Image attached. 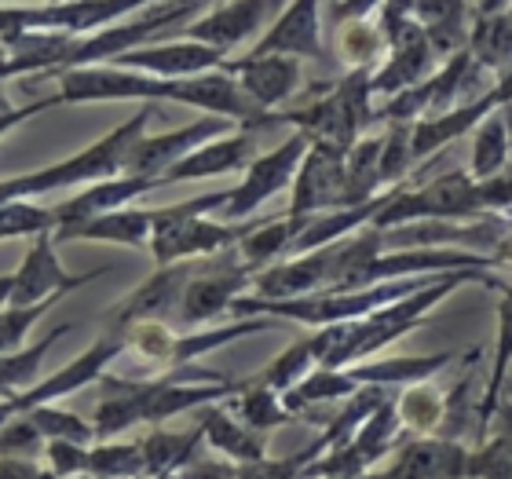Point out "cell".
I'll use <instances>...</instances> for the list:
<instances>
[{
	"label": "cell",
	"instance_id": "1",
	"mask_svg": "<svg viewBox=\"0 0 512 479\" xmlns=\"http://www.w3.org/2000/svg\"><path fill=\"white\" fill-rule=\"evenodd\" d=\"M59 99L66 103H183L213 118L235 121L238 128H267V114L238 88L224 70L198 77H150L121 66H81L59 77Z\"/></svg>",
	"mask_w": 512,
	"mask_h": 479
},
{
	"label": "cell",
	"instance_id": "2",
	"mask_svg": "<svg viewBox=\"0 0 512 479\" xmlns=\"http://www.w3.org/2000/svg\"><path fill=\"white\" fill-rule=\"evenodd\" d=\"M103 399L96 406V436H118L136 425H161L194 406H213L220 399H235L246 381H227L224 373L202 366H176L154 377H103Z\"/></svg>",
	"mask_w": 512,
	"mask_h": 479
},
{
	"label": "cell",
	"instance_id": "3",
	"mask_svg": "<svg viewBox=\"0 0 512 479\" xmlns=\"http://www.w3.org/2000/svg\"><path fill=\"white\" fill-rule=\"evenodd\" d=\"M150 118H154V107H143V110H136L132 118L121 121L118 128H110L107 136L96 139L92 147L77 150V154L55 161V165L26 172V176L0 180V205L33 202V198H44V194L70 191V187H92V183L121 176V172H125L128 150H132V143H136L139 136H147Z\"/></svg>",
	"mask_w": 512,
	"mask_h": 479
},
{
	"label": "cell",
	"instance_id": "4",
	"mask_svg": "<svg viewBox=\"0 0 512 479\" xmlns=\"http://www.w3.org/2000/svg\"><path fill=\"white\" fill-rule=\"evenodd\" d=\"M227 198H231V191H216L191 198V202L150 209L154 213V231H150L154 264L172 267L187 264V260H209V256L235 249L256 227V220H246V224H220V220H213V213L224 209Z\"/></svg>",
	"mask_w": 512,
	"mask_h": 479
},
{
	"label": "cell",
	"instance_id": "5",
	"mask_svg": "<svg viewBox=\"0 0 512 479\" xmlns=\"http://www.w3.org/2000/svg\"><path fill=\"white\" fill-rule=\"evenodd\" d=\"M374 70H348L341 81H333L322 96L297 110H275L267 114L264 125H289L293 132L308 139V143H326V147L352 150L363 139V128L374 121L377 110L374 88H370Z\"/></svg>",
	"mask_w": 512,
	"mask_h": 479
},
{
	"label": "cell",
	"instance_id": "6",
	"mask_svg": "<svg viewBox=\"0 0 512 479\" xmlns=\"http://www.w3.org/2000/svg\"><path fill=\"white\" fill-rule=\"evenodd\" d=\"M55 245L59 242H55L52 231L33 238V245L22 256V264L11 275L0 278V308H33V304L63 300L74 289L92 286V282L110 275V267H96V271H85V275H70L63 267V260H59V253H55Z\"/></svg>",
	"mask_w": 512,
	"mask_h": 479
},
{
	"label": "cell",
	"instance_id": "7",
	"mask_svg": "<svg viewBox=\"0 0 512 479\" xmlns=\"http://www.w3.org/2000/svg\"><path fill=\"white\" fill-rule=\"evenodd\" d=\"M125 352H128L125 333L114 330V333H107V337H99L92 348H85L77 359L66 362L63 370L41 377V381L33 384V388H26L22 395L0 399V428L8 425L11 417L30 414V410H37V406H52V403H59L63 395H74V392H81V388H88V384H99L103 377H107L110 362Z\"/></svg>",
	"mask_w": 512,
	"mask_h": 479
},
{
	"label": "cell",
	"instance_id": "8",
	"mask_svg": "<svg viewBox=\"0 0 512 479\" xmlns=\"http://www.w3.org/2000/svg\"><path fill=\"white\" fill-rule=\"evenodd\" d=\"M253 278H256L253 271L238 260V249L235 256L227 249V253L202 260L191 278V286H187V293L180 300V315H176L180 326L194 330V326H209L220 315H227L231 304L253 289Z\"/></svg>",
	"mask_w": 512,
	"mask_h": 479
},
{
	"label": "cell",
	"instance_id": "9",
	"mask_svg": "<svg viewBox=\"0 0 512 479\" xmlns=\"http://www.w3.org/2000/svg\"><path fill=\"white\" fill-rule=\"evenodd\" d=\"M308 147H311L308 139L300 136V132H293V136H289L286 143H278L275 150L256 154L253 165L242 172L238 187H231V198H227V205L220 209V216H224L227 224H246L249 216L260 213V205L271 202L278 191L293 187Z\"/></svg>",
	"mask_w": 512,
	"mask_h": 479
},
{
	"label": "cell",
	"instance_id": "10",
	"mask_svg": "<svg viewBox=\"0 0 512 479\" xmlns=\"http://www.w3.org/2000/svg\"><path fill=\"white\" fill-rule=\"evenodd\" d=\"M344 183H348V150L311 143L297 169V180L289 187V209L293 220H315L322 213L344 209Z\"/></svg>",
	"mask_w": 512,
	"mask_h": 479
},
{
	"label": "cell",
	"instance_id": "11",
	"mask_svg": "<svg viewBox=\"0 0 512 479\" xmlns=\"http://www.w3.org/2000/svg\"><path fill=\"white\" fill-rule=\"evenodd\" d=\"M235 121L227 118H213V114H205V118L191 121V125L183 128H172V132H158V136H139L132 143L125 158V172L121 176H143V180H154L161 187V176L183 161L191 150L205 147V143H213L220 136H231L235 132Z\"/></svg>",
	"mask_w": 512,
	"mask_h": 479
},
{
	"label": "cell",
	"instance_id": "12",
	"mask_svg": "<svg viewBox=\"0 0 512 479\" xmlns=\"http://www.w3.org/2000/svg\"><path fill=\"white\" fill-rule=\"evenodd\" d=\"M289 0H231V4H220L209 15H198L194 22H187L180 30L183 41H198L209 44L216 52L231 55V48L246 44L249 37L271 26L275 15L286 8Z\"/></svg>",
	"mask_w": 512,
	"mask_h": 479
},
{
	"label": "cell",
	"instance_id": "13",
	"mask_svg": "<svg viewBox=\"0 0 512 479\" xmlns=\"http://www.w3.org/2000/svg\"><path fill=\"white\" fill-rule=\"evenodd\" d=\"M202 260H187V264H172V267H158L154 275L136 286L125 300L114 304L110 311V322L114 330H128L136 322H169L172 315H180V300L191 286L194 271H198Z\"/></svg>",
	"mask_w": 512,
	"mask_h": 479
},
{
	"label": "cell",
	"instance_id": "14",
	"mask_svg": "<svg viewBox=\"0 0 512 479\" xmlns=\"http://www.w3.org/2000/svg\"><path fill=\"white\" fill-rule=\"evenodd\" d=\"M231 55L216 52L209 44L198 41H183V37H169V41L158 44H143L136 52L118 55L114 63L107 66H121V70H136V74H150V77H198V74H213L227 63Z\"/></svg>",
	"mask_w": 512,
	"mask_h": 479
},
{
	"label": "cell",
	"instance_id": "15",
	"mask_svg": "<svg viewBox=\"0 0 512 479\" xmlns=\"http://www.w3.org/2000/svg\"><path fill=\"white\" fill-rule=\"evenodd\" d=\"M220 70L235 77L238 88L264 114H275L300 88V59H289V55H242V59H227Z\"/></svg>",
	"mask_w": 512,
	"mask_h": 479
},
{
	"label": "cell",
	"instance_id": "16",
	"mask_svg": "<svg viewBox=\"0 0 512 479\" xmlns=\"http://www.w3.org/2000/svg\"><path fill=\"white\" fill-rule=\"evenodd\" d=\"M249 55H289V59H322L319 0H289L275 22L260 33Z\"/></svg>",
	"mask_w": 512,
	"mask_h": 479
},
{
	"label": "cell",
	"instance_id": "17",
	"mask_svg": "<svg viewBox=\"0 0 512 479\" xmlns=\"http://www.w3.org/2000/svg\"><path fill=\"white\" fill-rule=\"evenodd\" d=\"M384 44L392 48V55H388V63H384L381 70H374V77H370L374 96L392 99V96H399V92H406V88H414L432 77L428 70H432L436 48L428 44L425 30H421L414 19L406 22L403 30H395Z\"/></svg>",
	"mask_w": 512,
	"mask_h": 479
},
{
	"label": "cell",
	"instance_id": "18",
	"mask_svg": "<svg viewBox=\"0 0 512 479\" xmlns=\"http://www.w3.org/2000/svg\"><path fill=\"white\" fill-rule=\"evenodd\" d=\"M256 161V128H235L231 136H220L205 147L191 150L183 161H176L165 176V183H191V180H216L227 172H246Z\"/></svg>",
	"mask_w": 512,
	"mask_h": 479
},
{
	"label": "cell",
	"instance_id": "19",
	"mask_svg": "<svg viewBox=\"0 0 512 479\" xmlns=\"http://www.w3.org/2000/svg\"><path fill=\"white\" fill-rule=\"evenodd\" d=\"M505 103H512V70L498 81V88L487 92V96L472 99V103H461L458 110H447V114H439V118L417 121L414 125V161L436 154L439 147H447L450 139L465 136L476 121H483L494 107H505Z\"/></svg>",
	"mask_w": 512,
	"mask_h": 479
},
{
	"label": "cell",
	"instance_id": "20",
	"mask_svg": "<svg viewBox=\"0 0 512 479\" xmlns=\"http://www.w3.org/2000/svg\"><path fill=\"white\" fill-rule=\"evenodd\" d=\"M469 454L454 439H414L374 479H465Z\"/></svg>",
	"mask_w": 512,
	"mask_h": 479
},
{
	"label": "cell",
	"instance_id": "21",
	"mask_svg": "<svg viewBox=\"0 0 512 479\" xmlns=\"http://www.w3.org/2000/svg\"><path fill=\"white\" fill-rule=\"evenodd\" d=\"M154 187H158V183L143 180V176H114V180L92 183V187H85V191H77L74 198H66V202L52 205L55 231L74 227V224H85V220H96V216L118 213V209H128L139 194L154 191Z\"/></svg>",
	"mask_w": 512,
	"mask_h": 479
},
{
	"label": "cell",
	"instance_id": "22",
	"mask_svg": "<svg viewBox=\"0 0 512 479\" xmlns=\"http://www.w3.org/2000/svg\"><path fill=\"white\" fill-rule=\"evenodd\" d=\"M150 231H154V213L128 205V209H118V213L96 216V220L55 231V242H107L125 245V249H150Z\"/></svg>",
	"mask_w": 512,
	"mask_h": 479
},
{
	"label": "cell",
	"instance_id": "23",
	"mask_svg": "<svg viewBox=\"0 0 512 479\" xmlns=\"http://www.w3.org/2000/svg\"><path fill=\"white\" fill-rule=\"evenodd\" d=\"M198 425H202V432H205V443H209L216 454L231 458L235 465H253V461L267 458V436L253 432L242 417L224 410L220 403L202 406V421H198Z\"/></svg>",
	"mask_w": 512,
	"mask_h": 479
},
{
	"label": "cell",
	"instance_id": "24",
	"mask_svg": "<svg viewBox=\"0 0 512 479\" xmlns=\"http://www.w3.org/2000/svg\"><path fill=\"white\" fill-rule=\"evenodd\" d=\"M311 220H293V216H275V220H264V224H256L242 242L235 245L238 249V260L260 275L264 267L278 264L282 256H289L293 242L300 238V231L308 227Z\"/></svg>",
	"mask_w": 512,
	"mask_h": 479
},
{
	"label": "cell",
	"instance_id": "25",
	"mask_svg": "<svg viewBox=\"0 0 512 479\" xmlns=\"http://www.w3.org/2000/svg\"><path fill=\"white\" fill-rule=\"evenodd\" d=\"M202 443H205L202 425L187 428V432H169V428H154V432H147V436L139 439L143 461H147V479H158V476L176 479V472L187 469V465L198 458Z\"/></svg>",
	"mask_w": 512,
	"mask_h": 479
},
{
	"label": "cell",
	"instance_id": "26",
	"mask_svg": "<svg viewBox=\"0 0 512 479\" xmlns=\"http://www.w3.org/2000/svg\"><path fill=\"white\" fill-rule=\"evenodd\" d=\"M414 22L425 30L436 55H458L469 48L465 0H414Z\"/></svg>",
	"mask_w": 512,
	"mask_h": 479
},
{
	"label": "cell",
	"instance_id": "27",
	"mask_svg": "<svg viewBox=\"0 0 512 479\" xmlns=\"http://www.w3.org/2000/svg\"><path fill=\"white\" fill-rule=\"evenodd\" d=\"M70 330H74V326L63 322V326H55L52 333H44L37 344H26V348H19V352L0 355V399L22 395L26 388H33V384L41 381L44 359H48V352H52L55 344L63 341Z\"/></svg>",
	"mask_w": 512,
	"mask_h": 479
},
{
	"label": "cell",
	"instance_id": "28",
	"mask_svg": "<svg viewBox=\"0 0 512 479\" xmlns=\"http://www.w3.org/2000/svg\"><path fill=\"white\" fill-rule=\"evenodd\" d=\"M450 359H454L450 352H439V355H425V359L355 362V366H348V377L359 388H366V384H377V388H388V384H421L425 377L443 370Z\"/></svg>",
	"mask_w": 512,
	"mask_h": 479
},
{
	"label": "cell",
	"instance_id": "29",
	"mask_svg": "<svg viewBox=\"0 0 512 479\" xmlns=\"http://www.w3.org/2000/svg\"><path fill=\"white\" fill-rule=\"evenodd\" d=\"M355 392H359V384L348 377V370H326V366H319V370H311L293 392L282 395V403L289 406V414L300 417L304 410H311V406L352 399Z\"/></svg>",
	"mask_w": 512,
	"mask_h": 479
},
{
	"label": "cell",
	"instance_id": "30",
	"mask_svg": "<svg viewBox=\"0 0 512 479\" xmlns=\"http://www.w3.org/2000/svg\"><path fill=\"white\" fill-rule=\"evenodd\" d=\"M469 52L476 66L502 70V77L512 70V11L505 15H480L476 30L469 37Z\"/></svg>",
	"mask_w": 512,
	"mask_h": 479
},
{
	"label": "cell",
	"instance_id": "31",
	"mask_svg": "<svg viewBox=\"0 0 512 479\" xmlns=\"http://www.w3.org/2000/svg\"><path fill=\"white\" fill-rule=\"evenodd\" d=\"M311 370H319V355H315V344H311V333H308V337L293 341L286 352H278L275 359L267 362L264 373H260L256 381L264 384V388H271V392L286 395V392H293Z\"/></svg>",
	"mask_w": 512,
	"mask_h": 479
},
{
	"label": "cell",
	"instance_id": "32",
	"mask_svg": "<svg viewBox=\"0 0 512 479\" xmlns=\"http://www.w3.org/2000/svg\"><path fill=\"white\" fill-rule=\"evenodd\" d=\"M235 403H238V417H242L253 432H260V436L289 425V421H297V414H289V406L282 403V395L271 392V388H264L256 377L253 381H246V388L235 395Z\"/></svg>",
	"mask_w": 512,
	"mask_h": 479
},
{
	"label": "cell",
	"instance_id": "33",
	"mask_svg": "<svg viewBox=\"0 0 512 479\" xmlns=\"http://www.w3.org/2000/svg\"><path fill=\"white\" fill-rule=\"evenodd\" d=\"M88 476L96 479H147V461L143 447L136 443H96L88 450Z\"/></svg>",
	"mask_w": 512,
	"mask_h": 479
},
{
	"label": "cell",
	"instance_id": "34",
	"mask_svg": "<svg viewBox=\"0 0 512 479\" xmlns=\"http://www.w3.org/2000/svg\"><path fill=\"white\" fill-rule=\"evenodd\" d=\"M33 421V428L44 436V443H52V439H66V443H77V447H96V425L85 421L81 414L74 410H63V406H37L26 414Z\"/></svg>",
	"mask_w": 512,
	"mask_h": 479
},
{
	"label": "cell",
	"instance_id": "35",
	"mask_svg": "<svg viewBox=\"0 0 512 479\" xmlns=\"http://www.w3.org/2000/svg\"><path fill=\"white\" fill-rule=\"evenodd\" d=\"M509 158V132H505L502 118H487L480 125V136H476V147H472V180H494L498 169Z\"/></svg>",
	"mask_w": 512,
	"mask_h": 479
},
{
	"label": "cell",
	"instance_id": "36",
	"mask_svg": "<svg viewBox=\"0 0 512 479\" xmlns=\"http://www.w3.org/2000/svg\"><path fill=\"white\" fill-rule=\"evenodd\" d=\"M337 48H341V59L348 63V70H370L374 59L381 55L384 37L374 22H344L337 26Z\"/></svg>",
	"mask_w": 512,
	"mask_h": 479
},
{
	"label": "cell",
	"instance_id": "37",
	"mask_svg": "<svg viewBox=\"0 0 512 479\" xmlns=\"http://www.w3.org/2000/svg\"><path fill=\"white\" fill-rule=\"evenodd\" d=\"M395 410H399V421L414 432H428L436 428L443 417H447V403L443 395L432 392V388H421V384H410L399 399H395Z\"/></svg>",
	"mask_w": 512,
	"mask_h": 479
},
{
	"label": "cell",
	"instance_id": "38",
	"mask_svg": "<svg viewBox=\"0 0 512 479\" xmlns=\"http://www.w3.org/2000/svg\"><path fill=\"white\" fill-rule=\"evenodd\" d=\"M55 304H59V300L33 304V308H0V355L26 348V337H30V330L55 308Z\"/></svg>",
	"mask_w": 512,
	"mask_h": 479
},
{
	"label": "cell",
	"instance_id": "39",
	"mask_svg": "<svg viewBox=\"0 0 512 479\" xmlns=\"http://www.w3.org/2000/svg\"><path fill=\"white\" fill-rule=\"evenodd\" d=\"M512 359V289H505V300H502V330H498V355H494V377H491V388H487V399H483V414L480 421L487 425L494 414V406H498V392H502V381H505V366Z\"/></svg>",
	"mask_w": 512,
	"mask_h": 479
},
{
	"label": "cell",
	"instance_id": "40",
	"mask_svg": "<svg viewBox=\"0 0 512 479\" xmlns=\"http://www.w3.org/2000/svg\"><path fill=\"white\" fill-rule=\"evenodd\" d=\"M37 454H44V436L26 414L11 417L0 428V458H37Z\"/></svg>",
	"mask_w": 512,
	"mask_h": 479
},
{
	"label": "cell",
	"instance_id": "41",
	"mask_svg": "<svg viewBox=\"0 0 512 479\" xmlns=\"http://www.w3.org/2000/svg\"><path fill=\"white\" fill-rule=\"evenodd\" d=\"M311 461H315V450L308 443V447L289 454V458H264L253 461V465H238V479H304V469H308Z\"/></svg>",
	"mask_w": 512,
	"mask_h": 479
},
{
	"label": "cell",
	"instance_id": "42",
	"mask_svg": "<svg viewBox=\"0 0 512 479\" xmlns=\"http://www.w3.org/2000/svg\"><path fill=\"white\" fill-rule=\"evenodd\" d=\"M88 450L92 447H77V443H66V439H52L44 443V465L55 479H81L88 476Z\"/></svg>",
	"mask_w": 512,
	"mask_h": 479
},
{
	"label": "cell",
	"instance_id": "43",
	"mask_svg": "<svg viewBox=\"0 0 512 479\" xmlns=\"http://www.w3.org/2000/svg\"><path fill=\"white\" fill-rule=\"evenodd\" d=\"M176 479H238V465L235 461H216L198 454L187 469L176 472Z\"/></svg>",
	"mask_w": 512,
	"mask_h": 479
},
{
	"label": "cell",
	"instance_id": "44",
	"mask_svg": "<svg viewBox=\"0 0 512 479\" xmlns=\"http://www.w3.org/2000/svg\"><path fill=\"white\" fill-rule=\"evenodd\" d=\"M0 479H55L48 465L33 458H0Z\"/></svg>",
	"mask_w": 512,
	"mask_h": 479
},
{
	"label": "cell",
	"instance_id": "45",
	"mask_svg": "<svg viewBox=\"0 0 512 479\" xmlns=\"http://www.w3.org/2000/svg\"><path fill=\"white\" fill-rule=\"evenodd\" d=\"M381 4L384 0H337V4H333V19H337V26H344V22H363L366 15H374Z\"/></svg>",
	"mask_w": 512,
	"mask_h": 479
},
{
	"label": "cell",
	"instance_id": "46",
	"mask_svg": "<svg viewBox=\"0 0 512 479\" xmlns=\"http://www.w3.org/2000/svg\"><path fill=\"white\" fill-rule=\"evenodd\" d=\"M330 479H374V472H366V476H330Z\"/></svg>",
	"mask_w": 512,
	"mask_h": 479
},
{
	"label": "cell",
	"instance_id": "47",
	"mask_svg": "<svg viewBox=\"0 0 512 479\" xmlns=\"http://www.w3.org/2000/svg\"><path fill=\"white\" fill-rule=\"evenodd\" d=\"M0 4H15V0H0ZM37 4H59V0H37Z\"/></svg>",
	"mask_w": 512,
	"mask_h": 479
},
{
	"label": "cell",
	"instance_id": "48",
	"mask_svg": "<svg viewBox=\"0 0 512 479\" xmlns=\"http://www.w3.org/2000/svg\"><path fill=\"white\" fill-rule=\"evenodd\" d=\"M81 479H96V476H81Z\"/></svg>",
	"mask_w": 512,
	"mask_h": 479
},
{
	"label": "cell",
	"instance_id": "49",
	"mask_svg": "<svg viewBox=\"0 0 512 479\" xmlns=\"http://www.w3.org/2000/svg\"><path fill=\"white\" fill-rule=\"evenodd\" d=\"M158 479H169V476H158Z\"/></svg>",
	"mask_w": 512,
	"mask_h": 479
}]
</instances>
